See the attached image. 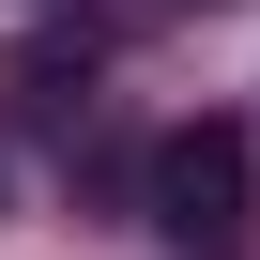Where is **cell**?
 I'll return each instance as SVG.
<instances>
[{"mask_svg":"<svg viewBox=\"0 0 260 260\" xmlns=\"http://www.w3.org/2000/svg\"><path fill=\"white\" fill-rule=\"evenodd\" d=\"M153 230L184 260H245V122H169L153 138Z\"/></svg>","mask_w":260,"mask_h":260,"instance_id":"1","label":"cell"}]
</instances>
